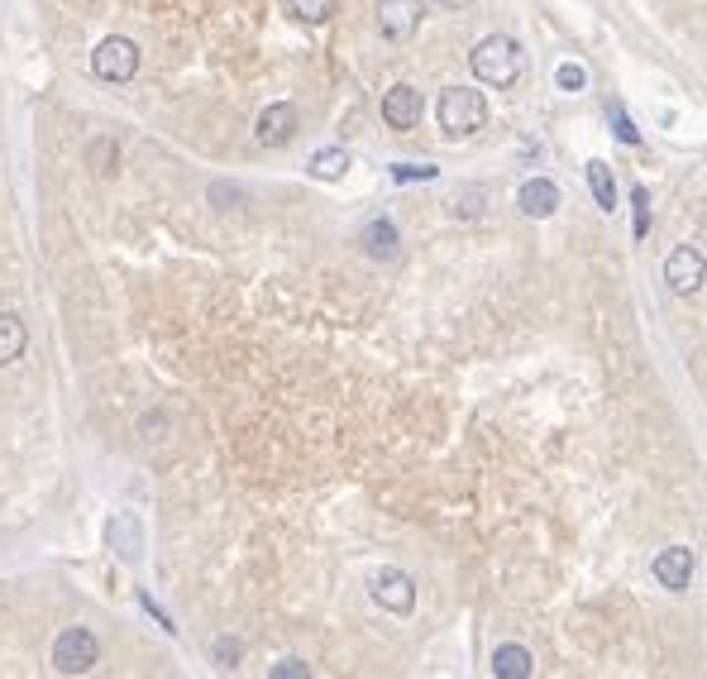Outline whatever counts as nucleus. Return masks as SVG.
Segmentation results:
<instances>
[{"mask_svg":"<svg viewBox=\"0 0 707 679\" xmlns=\"http://www.w3.org/2000/svg\"><path fill=\"white\" fill-rule=\"evenodd\" d=\"M469 67L483 87H497V91L512 87L516 77H521V44H516L512 34H488L469 53Z\"/></svg>","mask_w":707,"mask_h":679,"instance_id":"nucleus-1","label":"nucleus"},{"mask_svg":"<svg viewBox=\"0 0 707 679\" xmlns=\"http://www.w3.org/2000/svg\"><path fill=\"white\" fill-rule=\"evenodd\" d=\"M488 125V101H483V91L473 87H450L440 96V130L450 134V139H469Z\"/></svg>","mask_w":707,"mask_h":679,"instance_id":"nucleus-2","label":"nucleus"},{"mask_svg":"<svg viewBox=\"0 0 707 679\" xmlns=\"http://www.w3.org/2000/svg\"><path fill=\"white\" fill-rule=\"evenodd\" d=\"M96 660H101V641L86 627L58 632V641H53V670L58 675H86V670H96Z\"/></svg>","mask_w":707,"mask_h":679,"instance_id":"nucleus-3","label":"nucleus"},{"mask_svg":"<svg viewBox=\"0 0 707 679\" xmlns=\"http://www.w3.org/2000/svg\"><path fill=\"white\" fill-rule=\"evenodd\" d=\"M91 67H96V77H101V82H129V77L139 72V44H134V39H120V34H110V39L96 44Z\"/></svg>","mask_w":707,"mask_h":679,"instance_id":"nucleus-4","label":"nucleus"},{"mask_svg":"<svg viewBox=\"0 0 707 679\" xmlns=\"http://www.w3.org/2000/svg\"><path fill=\"white\" fill-rule=\"evenodd\" d=\"M373 603L387 608V613L407 617L416 608V579L407 570H378L373 574Z\"/></svg>","mask_w":707,"mask_h":679,"instance_id":"nucleus-5","label":"nucleus"},{"mask_svg":"<svg viewBox=\"0 0 707 679\" xmlns=\"http://www.w3.org/2000/svg\"><path fill=\"white\" fill-rule=\"evenodd\" d=\"M421 0H378V34L392 44H407L411 34L421 29Z\"/></svg>","mask_w":707,"mask_h":679,"instance_id":"nucleus-6","label":"nucleus"},{"mask_svg":"<svg viewBox=\"0 0 707 679\" xmlns=\"http://www.w3.org/2000/svg\"><path fill=\"white\" fill-rule=\"evenodd\" d=\"M665 283L679 292V297H693L703 292V249L698 244H679L665 263Z\"/></svg>","mask_w":707,"mask_h":679,"instance_id":"nucleus-7","label":"nucleus"},{"mask_svg":"<svg viewBox=\"0 0 707 679\" xmlns=\"http://www.w3.org/2000/svg\"><path fill=\"white\" fill-rule=\"evenodd\" d=\"M421 110H426V101H421V91L411 87V82H397L392 91H383V120L392 125V130H416L421 125Z\"/></svg>","mask_w":707,"mask_h":679,"instance_id":"nucleus-8","label":"nucleus"},{"mask_svg":"<svg viewBox=\"0 0 707 679\" xmlns=\"http://www.w3.org/2000/svg\"><path fill=\"white\" fill-rule=\"evenodd\" d=\"M297 106L292 101H273V106L258 115V125H254V139L263 144V149H282L292 134H297Z\"/></svg>","mask_w":707,"mask_h":679,"instance_id":"nucleus-9","label":"nucleus"},{"mask_svg":"<svg viewBox=\"0 0 707 679\" xmlns=\"http://www.w3.org/2000/svg\"><path fill=\"white\" fill-rule=\"evenodd\" d=\"M106 536H110V550H115L125 565H139V560H144V522H139L134 512H115L106 526Z\"/></svg>","mask_w":707,"mask_h":679,"instance_id":"nucleus-10","label":"nucleus"},{"mask_svg":"<svg viewBox=\"0 0 707 679\" xmlns=\"http://www.w3.org/2000/svg\"><path fill=\"white\" fill-rule=\"evenodd\" d=\"M655 579L665 584L669 593H684L688 589V579H693V550L688 546H665L660 555H655Z\"/></svg>","mask_w":707,"mask_h":679,"instance_id":"nucleus-11","label":"nucleus"},{"mask_svg":"<svg viewBox=\"0 0 707 679\" xmlns=\"http://www.w3.org/2000/svg\"><path fill=\"white\" fill-rule=\"evenodd\" d=\"M516 206H521V216H531V220L555 216V211H559V187L550 182V177H531V182H521Z\"/></svg>","mask_w":707,"mask_h":679,"instance_id":"nucleus-12","label":"nucleus"},{"mask_svg":"<svg viewBox=\"0 0 707 679\" xmlns=\"http://www.w3.org/2000/svg\"><path fill=\"white\" fill-rule=\"evenodd\" d=\"M359 240H364V254H368V259H378V263H387V259H397V254H402V235H397V225H392L387 216H373V220H368Z\"/></svg>","mask_w":707,"mask_h":679,"instance_id":"nucleus-13","label":"nucleus"},{"mask_svg":"<svg viewBox=\"0 0 707 679\" xmlns=\"http://www.w3.org/2000/svg\"><path fill=\"white\" fill-rule=\"evenodd\" d=\"M493 675L497 679H531L536 675V656L526 646H497L493 651Z\"/></svg>","mask_w":707,"mask_h":679,"instance_id":"nucleus-14","label":"nucleus"},{"mask_svg":"<svg viewBox=\"0 0 707 679\" xmlns=\"http://www.w3.org/2000/svg\"><path fill=\"white\" fill-rule=\"evenodd\" d=\"M24 345H29L24 321L15 316V311H0V364H15V359L24 354Z\"/></svg>","mask_w":707,"mask_h":679,"instance_id":"nucleus-15","label":"nucleus"},{"mask_svg":"<svg viewBox=\"0 0 707 679\" xmlns=\"http://www.w3.org/2000/svg\"><path fill=\"white\" fill-rule=\"evenodd\" d=\"M588 187H593V197H598L602 211H612V206H617V182H612V168H607L602 158L588 163Z\"/></svg>","mask_w":707,"mask_h":679,"instance_id":"nucleus-16","label":"nucleus"},{"mask_svg":"<svg viewBox=\"0 0 707 679\" xmlns=\"http://www.w3.org/2000/svg\"><path fill=\"white\" fill-rule=\"evenodd\" d=\"M340 10V0H287V15H297L306 24H330Z\"/></svg>","mask_w":707,"mask_h":679,"instance_id":"nucleus-17","label":"nucleus"},{"mask_svg":"<svg viewBox=\"0 0 707 679\" xmlns=\"http://www.w3.org/2000/svg\"><path fill=\"white\" fill-rule=\"evenodd\" d=\"M311 173L321 177V182H340L349 173V154L344 149H321V154H311Z\"/></svg>","mask_w":707,"mask_h":679,"instance_id":"nucleus-18","label":"nucleus"},{"mask_svg":"<svg viewBox=\"0 0 707 679\" xmlns=\"http://www.w3.org/2000/svg\"><path fill=\"white\" fill-rule=\"evenodd\" d=\"M86 163L96 168V177H115V163H120V149H115V139H91V149H86Z\"/></svg>","mask_w":707,"mask_h":679,"instance_id":"nucleus-19","label":"nucleus"},{"mask_svg":"<svg viewBox=\"0 0 707 679\" xmlns=\"http://www.w3.org/2000/svg\"><path fill=\"white\" fill-rule=\"evenodd\" d=\"M239 656H244V646L239 641H230V636H220L211 646V660H215V670H235L239 665Z\"/></svg>","mask_w":707,"mask_h":679,"instance_id":"nucleus-20","label":"nucleus"},{"mask_svg":"<svg viewBox=\"0 0 707 679\" xmlns=\"http://www.w3.org/2000/svg\"><path fill=\"white\" fill-rule=\"evenodd\" d=\"M483 201H488V192L483 187H464V192H454V216H478L483 211Z\"/></svg>","mask_w":707,"mask_h":679,"instance_id":"nucleus-21","label":"nucleus"},{"mask_svg":"<svg viewBox=\"0 0 707 679\" xmlns=\"http://www.w3.org/2000/svg\"><path fill=\"white\" fill-rule=\"evenodd\" d=\"M607 120H612V130H617V139H622V144H641V130L631 125V115H626L622 106L607 110Z\"/></svg>","mask_w":707,"mask_h":679,"instance_id":"nucleus-22","label":"nucleus"},{"mask_svg":"<svg viewBox=\"0 0 707 679\" xmlns=\"http://www.w3.org/2000/svg\"><path fill=\"white\" fill-rule=\"evenodd\" d=\"M440 173V168H430V163H392V182H430V177Z\"/></svg>","mask_w":707,"mask_h":679,"instance_id":"nucleus-23","label":"nucleus"},{"mask_svg":"<svg viewBox=\"0 0 707 679\" xmlns=\"http://www.w3.org/2000/svg\"><path fill=\"white\" fill-rule=\"evenodd\" d=\"M555 82H559V91H583V82H588V72H583L579 63H559Z\"/></svg>","mask_w":707,"mask_h":679,"instance_id":"nucleus-24","label":"nucleus"},{"mask_svg":"<svg viewBox=\"0 0 707 679\" xmlns=\"http://www.w3.org/2000/svg\"><path fill=\"white\" fill-rule=\"evenodd\" d=\"M268 675H273V679H306V675H311V665H306V660H297V656H287V660H278Z\"/></svg>","mask_w":707,"mask_h":679,"instance_id":"nucleus-25","label":"nucleus"},{"mask_svg":"<svg viewBox=\"0 0 707 679\" xmlns=\"http://www.w3.org/2000/svg\"><path fill=\"white\" fill-rule=\"evenodd\" d=\"M631 201H636V240H645V230H650V192H645V187H636V192H631Z\"/></svg>","mask_w":707,"mask_h":679,"instance_id":"nucleus-26","label":"nucleus"},{"mask_svg":"<svg viewBox=\"0 0 707 679\" xmlns=\"http://www.w3.org/2000/svg\"><path fill=\"white\" fill-rule=\"evenodd\" d=\"M440 5H445V10H464L469 0H440Z\"/></svg>","mask_w":707,"mask_h":679,"instance_id":"nucleus-27","label":"nucleus"}]
</instances>
